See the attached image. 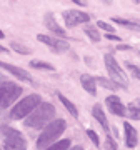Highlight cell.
I'll return each mask as SVG.
<instances>
[{"mask_svg": "<svg viewBox=\"0 0 140 150\" xmlns=\"http://www.w3.org/2000/svg\"><path fill=\"white\" fill-rule=\"evenodd\" d=\"M64 130H65V120H54V122L42 132V135L38 137L37 147L38 149H45V147L49 149V145L59 139L60 135L64 134Z\"/></svg>", "mask_w": 140, "mask_h": 150, "instance_id": "7a4b0ae2", "label": "cell"}, {"mask_svg": "<svg viewBox=\"0 0 140 150\" xmlns=\"http://www.w3.org/2000/svg\"><path fill=\"white\" fill-rule=\"evenodd\" d=\"M107 38H108V40H120L117 35H110V33H107Z\"/></svg>", "mask_w": 140, "mask_h": 150, "instance_id": "4316f807", "label": "cell"}, {"mask_svg": "<svg viewBox=\"0 0 140 150\" xmlns=\"http://www.w3.org/2000/svg\"><path fill=\"white\" fill-rule=\"evenodd\" d=\"M12 48H13L15 52H18V54H22V55L30 54V50H28L27 47H23V45H22V43H18V42H12Z\"/></svg>", "mask_w": 140, "mask_h": 150, "instance_id": "44dd1931", "label": "cell"}, {"mask_svg": "<svg viewBox=\"0 0 140 150\" xmlns=\"http://www.w3.org/2000/svg\"><path fill=\"white\" fill-rule=\"evenodd\" d=\"M92 113H93L95 120H98V123L102 125L103 129L108 130V123H107V118H105V113H103L102 107H100V105H95V107L92 108Z\"/></svg>", "mask_w": 140, "mask_h": 150, "instance_id": "5bb4252c", "label": "cell"}, {"mask_svg": "<svg viewBox=\"0 0 140 150\" xmlns=\"http://www.w3.org/2000/svg\"><path fill=\"white\" fill-rule=\"evenodd\" d=\"M130 47H127V45H119V50H129Z\"/></svg>", "mask_w": 140, "mask_h": 150, "instance_id": "83f0119b", "label": "cell"}, {"mask_svg": "<svg viewBox=\"0 0 140 150\" xmlns=\"http://www.w3.org/2000/svg\"><path fill=\"white\" fill-rule=\"evenodd\" d=\"M32 67H35V69H43V70H55V67L52 64H49V62H42V60H33Z\"/></svg>", "mask_w": 140, "mask_h": 150, "instance_id": "ffe728a7", "label": "cell"}, {"mask_svg": "<svg viewBox=\"0 0 140 150\" xmlns=\"http://www.w3.org/2000/svg\"><path fill=\"white\" fill-rule=\"evenodd\" d=\"M85 33L92 38V40H93V42H98V40H100V33H98L97 30H93V28H88V27H87V28H85Z\"/></svg>", "mask_w": 140, "mask_h": 150, "instance_id": "7402d4cb", "label": "cell"}, {"mask_svg": "<svg viewBox=\"0 0 140 150\" xmlns=\"http://www.w3.org/2000/svg\"><path fill=\"white\" fill-rule=\"evenodd\" d=\"M40 103H42V98L38 95H28L27 98L20 100L15 107L12 108V118L20 120V118H23L25 115H28L33 108H37Z\"/></svg>", "mask_w": 140, "mask_h": 150, "instance_id": "3957f363", "label": "cell"}, {"mask_svg": "<svg viewBox=\"0 0 140 150\" xmlns=\"http://www.w3.org/2000/svg\"><path fill=\"white\" fill-rule=\"evenodd\" d=\"M4 132H5V150H25V140L20 132L8 127H4Z\"/></svg>", "mask_w": 140, "mask_h": 150, "instance_id": "8992f818", "label": "cell"}, {"mask_svg": "<svg viewBox=\"0 0 140 150\" xmlns=\"http://www.w3.org/2000/svg\"><path fill=\"white\" fill-rule=\"evenodd\" d=\"M55 117V107L52 103H40L35 110H33L28 118L25 120V125L27 127H32V129H40L42 125L52 120Z\"/></svg>", "mask_w": 140, "mask_h": 150, "instance_id": "6da1fadb", "label": "cell"}, {"mask_svg": "<svg viewBox=\"0 0 140 150\" xmlns=\"http://www.w3.org/2000/svg\"><path fill=\"white\" fill-rule=\"evenodd\" d=\"M59 98H60V102H62V103L65 105V108H67V110L70 112V115H72V117H78V110H77V108H75V105H74V103L70 102V100L67 98V97L59 95Z\"/></svg>", "mask_w": 140, "mask_h": 150, "instance_id": "9a60e30c", "label": "cell"}, {"mask_svg": "<svg viewBox=\"0 0 140 150\" xmlns=\"http://www.w3.org/2000/svg\"><path fill=\"white\" fill-rule=\"evenodd\" d=\"M107 105L108 108H110V112L115 113V115H120V117H124L125 115V105L122 102H120V98L119 97H115V95H110L107 97Z\"/></svg>", "mask_w": 140, "mask_h": 150, "instance_id": "30bf717a", "label": "cell"}, {"mask_svg": "<svg viewBox=\"0 0 140 150\" xmlns=\"http://www.w3.org/2000/svg\"><path fill=\"white\" fill-rule=\"evenodd\" d=\"M72 150H83V147H74Z\"/></svg>", "mask_w": 140, "mask_h": 150, "instance_id": "f546056e", "label": "cell"}, {"mask_svg": "<svg viewBox=\"0 0 140 150\" xmlns=\"http://www.w3.org/2000/svg\"><path fill=\"white\" fill-rule=\"evenodd\" d=\"M129 108H130V117L135 118V120H139L140 118V102L139 100L137 102H132L129 105Z\"/></svg>", "mask_w": 140, "mask_h": 150, "instance_id": "e0dca14e", "label": "cell"}, {"mask_svg": "<svg viewBox=\"0 0 140 150\" xmlns=\"http://www.w3.org/2000/svg\"><path fill=\"white\" fill-rule=\"evenodd\" d=\"M87 135L90 137V140H92V142H93L95 145H98V144H100V140H98V135L95 134L93 130H87Z\"/></svg>", "mask_w": 140, "mask_h": 150, "instance_id": "cb8c5ba5", "label": "cell"}, {"mask_svg": "<svg viewBox=\"0 0 140 150\" xmlns=\"http://www.w3.org/2000/svg\"><path fill=\"white\" fill-rule=\"evenodd\" d=\"M69 147H70V140L65 139V140L57 142L55 145H52V147H49V149H45V150H67Z\"/></svg>", "mask_w": 140, "mask_h": 150, "instance_id": "ac0fdd59", "label": "cell"}, {"mask_svg": "<svg viewBox=\"0 0 140 150\" xmlns=\"http://www.w3.org/2000/svg\"><path fill=\"white\" fill-rule=\"evenodd\" d=\"M127 67H129L130 74L134 75L135 79H139L140 80V67H135V65H132V64H127Z\"/></svg>", "mask_w": 140, "mask_h": 150, "instance_id": "603a6c76", "label": "cell"}, {"mask_svg": "<svg viewBox=\"0 0 140 150\" xmlns=\"http://www.w3.org/2000/svg\"><path fill=\"white\" fill-rule=\"evenodd\" d=\"M0 52H2V54H7V52H8V50H7L5 47H2V45H0Z\"/></svg>", "mask_w": 140, "mask_h": 150, "instance_id": "f1b7e54d", "label": "cell"}, {"mask_svg": "<svg viewBox=\"0 0 140 150\" xmlns=\"http://www.w3.org/2000/svg\"><path fill=\"white\" fill-rule=\"evenodd\" d=\"M105 145H107V150H117V145H115V142H113L110 137H107V142H105Z\"/></svg>", "mask_w": 140, "mask_h": 150, "instance_id": "d4e9b609", "label": "cell"}, {"mask_svg": "<svg viewBox=\"0 0 140 150\" xmlns=\"http://www.w3.org/2000/svg\"><path fill=\"white\" fill-rule=\"evenodd\" d=\"M37 38L42 43L49 45V47H52L55 52H65V50H69V43L64 42V40H57V38H52V37H49V35H42V33H40V35H37Z\"/></svg>", "mask_w": 140, "mask_h": 150, "instance_id": "ba28073f", "label": "cell"}, {"mask_svg": "<svg viewBox=\"0 0 140 150\" xmlns=\"http://www.w3.org/2000/svg\"><path fill=\"white\" fill-rule=\"evenodd\" d=\"M97 25H98L100 28H103V30H107V32H113V27H110L108 23H105V22H102V20L98 22Z\"/></svg>", "mask_w": 140, "mask_h": 150, "instance_id": "484cf974", "label": "cell"}, {"mask_svg": "<svg viewBox=\"0 0 140 150\" xmlns=\"http://www.w3.org/2000/svg\"><path fill=\"white\" fill-rule=\"evenodd\" d=\"M113 22H115V23H119V25H124V27H129V28H140L139 23L130 22V20H125V18H119V17H115Z\"/></svg>", "mask_w": 140, "mask_h": 150, "instance_id": "d6986e66", "label": "cell"}, {"mask_svg": "<svg viewBox=\"0 0 140 150\" xmlns=\"http://www.w3.org/2000/svg\"><path fill=\"white\" fill-rule=\"evenodd\" d=\"M22 93V88L15 83L7 82L0 87V108H7L15 102V98Z\"/></svg>", "mask_w": 140, "mask_h": 150, "instance_id": "277c9868", "label": "cell"}, {"mask_svg": "<svg viewBox=\"0 0 140 150\" xmlns=\"http://www.w3.org/2000/svg\"><path fill=\"white\" fill-rule=\"evenodd\" d=\"M64 20L67 27H74V25H78V23H85V22L90 20V17L83 13V12H77V10H70L64 13Z\"/></svg>", "mask_w": 140, "mask_h": 150, "instance_id": "52a82bcc", "label": "cell"}, {"mask_svg": "<svg viewBox=\"0 0 140 150\" xmlns=\"http://www.w3.org/2000/svg\"><path fill=\"white\" fill-rule=\"evenodd\" d=\"M45 25H47V27H49L55 35H59V37H65V35H67L64 28L59 27V23H57V20L54 18V15H50V13L45 15Z\"/></svg>", "mask_w": 140, "mask_h": 150, "instance_id": "8fae6325", "label": "cell"}, {"mask_svg": "<svg viewBox=\"0 0 140 150\" xmlns=\"http://www.w3.org/2000/svg\"><path fill=\"white\" fill-rule=\"evenodd\" d=\"M80 82H82V87H83L90 95H95V93H97V88H95V83H97V82H95L93 77H90V75H82Z\"/></svg>", "mask_w": 140, "mask_h": 150, "instance_id": "4fadbf2b", "label": "cell"}, {"mask_svg": "<svg viewBox=\"0 0 140 150\" xmlns=\"http://www.w3.org/2000/svg\"><path fill=\"white\" fill-rule=\"evenodd\" d=\"M0 67H2L4 70H7V72H10L12 75H15L17 79H20V80L30 82V75H28V72H25V70L20 69V67H15V65L5 64V62H2V60H0Z\"/></svg>", "mask_w": 140, "mask_h": 150, "instance_id": "9c48e42d", "label": "cell"}, {"mask_svg": "<svg viewBox=\"0 0 140 150\" xmlns=\"http://www.w3.org/2000/svg\"><path fill=\"white\" fill-rule=\"evenodd\" d=\"M103 60H105V67H107L108 75H110L113 80L119 83V85L127 87V77H125V74H124V70H122V67H120V65L115 62V59H113L110 54H107Z\"/></svg>", "mask_w": 140, "mask_h": 150, "instance_id": "5b68a950", "label": "cell"}, {"mask_svg": "<svg viewBox=\"0 0 140 150\" xmlns=\"http://www.w3.org/2000/svg\"><path fill=\"white\" fill-rule=\"evenodd\" d=\"M124 127H125V137H127V140H125L127 142V147H135L137 145V140H139L137 139V130L129 122H125Z\"/></svg>", "mask_w": 140, "mask_h": 150, "instance_id": "7c38bea8", "label": "cell"}, {"mask_svg": "<svg viewBox=\"0 0 140 150\" xmlns=\"http://www.w3.org/2000/svg\"><path fill=\"white\" fill-rule=\"evenodd\" d=\"M0 38H4V32L2 30H0Z\"/></svg>", "mask_w": 140, "mask_h": 150, "instance_id": "4dcf8cb0", "label": "cell"}, {"mask_svg": "<svg viewBox=\"0 0 140 150\" xmlns=\"http://www.w3.org/2000/svg\"><path fill=\"white\" fill-rule=\"evenodd\" d=\"M95 82L97 83H100L102 87H105V88H110V90H117L119 88V83H113V82H110V80H107V79H102V77H97L95 79Z\"/></svg>", "mask_w": 140, "mask_h": 150, "instance_id": "2e32d148", "label": "cell"}]
</instances>
